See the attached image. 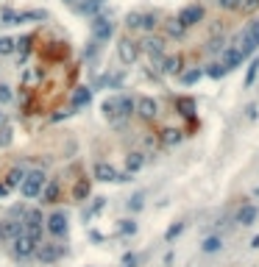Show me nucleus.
Listing matches in <instances>:
<instances>
[{
    "label": "nucleus",
    "mask_w": 259,
    "mask_h": 267,
    "mask_svg": "<svg viewBox=\"0 0 259 267\" xmlns=\"http://www.w3.org/2000/svg\"><path fill=\"white\" fill-rule=\"evenodd\" d=\"M37 259H39V262H45V264L56 262V259H59V248L56 245H42V242H39V245H37Z\"/></svg>",
    "instance_id": "nucleus-12"
},
{
    "label": "nucleus",
    "mask_w": 259,
    "mask_h": 267,
    "mask_svg": "<svg viewBox=\"0 0 259 267\" xmlns=\"http://www.w3.org/2000/svg\"><path fill=\"white\" fill-rule=\"evenodd\" d=\"M98 6H101V0H90V3H84L81 9H84V11H95Z\"/></svg>",
    "instance_id": "nucleus-41"
},
{
    "label": "nucleus",
    "mask_w": 259,
    "mask_h": 267,
    "mask_svg": "<svg viewBox=\"0 0 259 267\" xmlns=\"http://www.w3.org/2000/svg\"><path fill=\"white\" fill-rule=\"evenodd\" d=\"M73 195H75V200H84L87 195H90V181L87 178H81L78 184H75V189H73Z\"/></svg>",
    "instance_id": "nucleus-22"
},
{
    "label": "nucleus",
    "mask_w": 259,
    "mask_h": 267,
    "mask_svg": "<svg viewBox=\"0 0 259 267\" xmlns=\"http://www.w3.org/2000/svg\"><path fill=\"white\" fill-rule=\"evenodd\" d=\"M67 3H70V0H67Z\"/></svg>",
    "instance_id": "nucleus-43"
},
{
    "label": "nucleus",
    "mask_w": 259,
    "mask_h": 267,
    "mask_svg": "<svg viewBox=\"0 0 259 267\" xmlns=\"http://www.w3.org/2000/svg\"><path fill=\"white\" fill-rule=\"evenodd\" d=\"M11 142V126H3L0 128V147H9Z\"/></svg>",
    "instance_id": "nucleus-30"
},
{
    "label": "nucleus",
    "mask_w": 259,
    "mask_h": 267,
    "mask_svg": "<svg viewBox=\"0 0 259 267\" xmlns=\"http://www.w3.org/2000/svg\"><path fill=\"white\" fill-rule=\"evenodd\" d=\"M223 73H226V70H223V64H212V67H209V75H212V78H220Z\"/></svg>",
    "instance_id": "nucleus-36"
},
{
    "label": "nucleus",
    "mask_w": 259,
    "mask_h": 267,
    "mask_svg": "<svg viewBox=\"0 0 259 267\" xmlns=\"http://www.w3.org/2000/svg\"><path fill=\"white\" fill-rule=\"evenodd\" d=\"M217 6H220V9H237L240 0H217Z\"/></svg>",
    "instance_id": "nucleus-37"
},
{
    "label": "nucleus",
    "mask_w": 259,
    "mask_h": 267,
    "mask_svg": "<svg viewBox=\"0 0 259 267\" xmlns=\"http://www.w3.org/2000/svg\"><path fill=\"white\" fill-rule=\"evenodd\" d=\"M90 100H92V92H90L87 86H78V89L73 92V109H84Z\"/></svg>",
    "instance_id": "nucleus-16"
},
{
    "label": "nucleus",
    "mask_w": 259,
    "mask_h": 267,
    "mask_svg": "<svg viewBox=\"0 0 259 267\" xmlns=\"http://www.w3.org/2000/svg\"><path fill=\"white\" fill-rule=\"evenodd\" d=\"M134 231H137V225H134L131 220H126V223H123V234H134Z\"/></svg>",
    "instance_id": "nucleus-40"
},
{
    "label": "nucleus",
    "mask_w": 259,
    "mask_h": 267,
    "mask_svg": "<svg viewBox=\"0 0 259 267\" xmlns=\"http://www.w3.org/2000/svg\"><path fill=\"white\" fill-rule=\"evenodd\" d=\"M237 9H243V11H254V9H259V0H240Z\"/></svg>",
    "instance_id": "nucleus-34"
},
{
    "label": "nucleus",
    "mask_w": 259,
    "mask_h": 267,
    "mask_svg": "<svg viewBox=\"0 0 259 267\" xmlns=\"http://www.w3.org/2000/svg\"><path fill=\"white\" fill-rule=\"evenodd\" d=\"M142 164H145V156H142V153H128V156H126L128 173H137V170H142Z\"/></svg>",
    "instance_id": "nucleus-19"
},
{
    "label": "nucleus",
    "mask_w": 259,
    "mask_h": 267,
    "mask_svg": "<svg viewBox=\"0 0 259 267\" xmlns=\"http://www.w3.org/2000/svg\"><path fill=\"white\" fill-rule=\"evenodd\" d=\"M181 231H184V223H176V225H170V228H167V234H164V240H167V242H173L176 236L181 234Z\"/></svg>",
    "instance_id": "nucleus-27"
},
{
    "label": "nucleus",
    "mask_w": 259,
    "mask_h": 267,
    "mask_svg": "<svg viewBox=\"0 0 259 267\" xmlns=\"http://www.w3.org/2000/svg\"><path fill=\"white\" fill-rule=\"evenodd\" d=\"M14 39L11 37H6V39H0V56H9V53H14Z\"/></svg>",
    "instance_id": "nucleus-25"
},
{
    "label": "nucleus",
    "mask_w": 259,
    "mask_h": 267,
    "mask_svg": "<svg viewBox=\"0 0 259 267\" xmlns=\"http://www.w3.org/2000/svg\"><path fill=\"white\" fill-rule=\"evenodd\" d=\"M254 47H256V45L251 42V37H248V34H245V31L240 34V37H237V50L243 53V56H251V53H254Z\"/></svg>",
    "instance_id": "nucleus-20"
},
{
    "label": "nucleus",
    "mask_w": 259,
    "mask_h": 267,
    "mask_svg": "<svg viewBox=\"0 0 259 267\" xmlns=\"http://www.w3.org/2000/svg\"><path fill=\"white\" fill-rule=\"evenodd\" d=\"M201 70H190V73H184V75H181V81H184V84H195V81L198 78H201Z\"/></svg>",
    "instance_id": "nucleus-31"
},
{
    "label": "nucleus",
    "mask_w": 259,
    "mask_h": 267,
    "mask_svg": "<svg viewBox=\"0 0 259 267\" xmlns=\"http://www.w3.org/2000/svg\"><path fill=\"white\" fill-rule=\"evenodd\" d=\"M139 17L142 14H128V28H139Z\"/></svg>",
    "instance_id": "nucleus-38"
},
{
    "label": "nucleus",
    "mask_w": 259,
    "mask_h": 267,
    "mask_svg": "<svg viewBox=\"0 0 259 267\" xmlns=\"http://www.w3.org/2000/svg\"><path fill=\"white\" fill-rule=\"evenodd\" d=\"M0 20H3L6 25H14V22H17V11L14 9H3V11H0Z\"/></svg>",
    "instance_id": "nucleus-26"
},
{
    "label": "nucleus",
    "mask_w": 259,
    "mask_h": 267,
    "mask_svg": "<svg viewBox=\"0 0 259 267\" xmlns=\"http://www.w3.org/2000/svg\"><path fill=\"white\" fill-rule=\"evenodd\" d=\"M128 206H131V209H142V195H134Z\"/></svg>",
    "instance_id": "nucleus-39"
},
{
    "label": "nucleus",
    "mask_w": 259,
    "mask_h": 267,
    "mask_svg": "<svg viewBox=\"0 0 259 267\" xmlns=\"http://www.w3.org/2000/svg\"><path fill=\"white\" fill-rule=\"evenodd\" d=\"M20 234H22V228H20V223H17V220L0 223V240H3V242H11L14 236H20Z\"/></svg>",
    "instance_id": "nucleus-9"
},
{
    "label": "nucleus",
    "mask_w": 259,
    "mask_h": 267,
    "mask_svg": "<svg viewBox=\"0 0 259 267\" xmlns=\"http://www.w3.org/2000/svg\"><path fill=\"white\" fill-rule=\"evenodd\" d=\"M245 34L251 37V42H254V45H259V20H256V22H251V25L245 28Z\"/></svg>",
    "instance_id": "nucleus-29"
},
{
    "label": "nucleus",
    "mask_w": 259,
    "mask_h": 267,
    "mask_svg": "<svg viewBox=\"0 0 259 267\" xmlns=\"http://www.w3.org/2000/svg\"><path fill=\"white\" fill-rule=\"evenodd\" d=\"M95 178L98 181H120V175H117V170L111 167V164H106V162H98L95 164Z\"/></svg>",
    "instance_id": "nucleus-8"
},
{
    "label": "nucleus",
    "mask_w": 259,
    "mask_h": 267,
    "mask_svg": "<svg viewBox=\"0 0 259 267\" xmlns=\"http://www.w3.org/2000/svg\"><path fill=\"white\" fill-rule=\"evenodd\" d=\"M117 56H120L123 64H134L139 58V45L131 42V39H120L117 42Z\"/></svg>",
    "instance_id": "nucleus-3"
},
{
    "label": "nucleus",
    "mask_w": 259,
    "mask_h": 267,
    "mask_svg": "<svg viewBox=\"0 0 259 267\" xmlns=\"http://www.w3.org/2000/svg\"><path fill=\"white\" fill-rule=\"evenodd\" d=\"M167 31H170V37H181V34H184V25H181L179 20H173V22L167 25Z\"/></svg>",
    "instance_id": "nucleus-33"
},
{
    "label": "nucleus",
    "mask_w": 259,
    "mask_h": 267,
    "mask_svg": "<svg viewBox=\"0 0 259 267\" xmlns=\"http://www.w3.org/2000/svg\"><path fill=\"white\" fill-rule=\"evenodd\" d=\"M256 215H259L256 206H243V209L237 212V223H243V225H254V223H256Z\"/></svg>",
    "instance_id": "nucleus-15"
},
{
    "label": "nucleus",
    "mask_w": 259,
    "mask_h": 267,
    "mask_svg": "<svg viewBox=\"0 0 259 267\" xmlns=\"http://www.w3.org/2000/svg\"><path fill=\"white\" fill-rule=\"evenodd\" d=\"M22 178H25V170H22V167H11L9 173H6V178H3L6 189L11 192L14 187H20V184H22Z\"/></svg>",
    "instance_id": "nucleus-13"
},
{
    "label": "nucleus",
    "mask_w": 259,
    "mask_h": 267,
    "mask_svg": "<svg viewBox=\"0 0 259 267\" xmlns=\"http://www.w3.org/2000/svg\"><path fill=\"white\" fill-rule=\"evenodd\" d=\"M134 109H137V114L142 117V120H154V117L159 114V106H156L154 98H139Z\"/></svg>",
    "instance_id": "nucleus-6"
},
{
    "label": "nucleus",
    "mask_w": 259,
    "mask_h": 267,
    "mask_svg": "<svg viewBox=\"0 0 259 267\" xmlns=\"http://www.w3.org/2000/svg\"><path fill=\"white\" fill-rule=\"evenodd\" d=\"M256 73H259V58H256V62L254 64H251V67H248V75H245V84H254V78H256Z\"/></svg>",
    "instance_id": "nucleus-32"
},
{
    "label": "nucleus",
    "mask_w": 259,
    "mask_h": 267,
    "mask_svg": "<svg viewBox=\"0 0 259 267\" xmlns=\"http://www.w3.org/2000/svg\"><path fill=\"white\" fill-rule=\"evenodd\" d=\"M134 106H137V103H134L131 98H117V106H114V111H117V114H120V117H128V114H131V111H134Z\"/></svg>",
    "instance_id": "nucleus-21"
},
{
    "label": "nucleus",
    "mask_w": 259,
    "mask_h": 267,
    "mask_svg": "<svg viewBox=\"0 0 259 267\" xmlns=\"http://www.w3.org/2000/svg\"><path fill=\"white\" fill-rule=\"evenodd\" d=\"M45 198V203H53V200H59V195H62V189H59V184L56 181H45V187H42V192H39Z\"/></svg>",
    "instance_id": "nucleus-17"
},
{
    "label": "nucleus",
    "mask_w": 259,
    "mask_h": 267,
    "mask_svg": "<svg viewBox=\"0 0 259 267\" xmlns=\"http://www.w3.org/2000/svg\"><path fill=\"white\" fill-rule=\"evenodd\" d=\"M48 231H50V236L62 240V236L67 234V217H64L62 212H53V215L48 217Z\"/></svg>",
    "instance_id": "nucleus-5"
},
{
    "label": "nucleus",
    "mask_w": 259,
    "mask_h": 267,
    "mask_svg": "<svg viewBox=\"0 0 259 267\" xmlns=\"http://www.w3.org/2000/svg\"><path fill=\"white\" fill-rule=\"evenodd\" d=\"M162 139L167 142V145H176V142L181 139V131H176V128H167V131H162Z\"/></svg>",
    "instance_id": "nucleus-24"
},
{
    "label": "nucleus",
    "mask_w": 259,
    "mask_h": 267,
    "mask_svg": "<svg viewBox=\"0 0 259 267\" xmlns=\"http://www.w3.org/2000/svg\"><path fill=\"white\" fill-rule=\"evenodd\" d=\"M25 228H28V236H31V240L39 245V240H42V212H39V209H31V212H28Z\"/></svg>",
    "instance_id": "nucleus-4"
},
{
    "label": "nucleus",
    "mask_w": 259,
    "mask_h": 267,
    "mask_svg": "<svg viewBox=\"0 0 259 267\" xmlns=\"http://www.w3.org/2000/svg\"><path fill=\"white\" fill-rule=\"evenodd\" d=\"M201 20H204V9H201V6H187V9L179 14V22L184 28L195 25V22H201Z\"/></svg>",
    "instance_id": "nucleus-7"
},
{
    "label": "nucleus",
    "mask_w": 259,
    "mask_h": 267,
    "mask_svg": "<svg viewBox=\"0 0 259 267\" xmlns=\"http://www.w3.org/2000/svg\"><path fill=\"white\" fill-rule=\"evenodd\" d=\"M162 45H164L162 39H154V37L145 39V50L151 53V58H154L156 64H162V58H164V56H162Z\"/></svg>",
    "instance_id": "nucleus-14"
},
{
    "label": "nucleus",
    "mask_w": 259,
    "mask_h": 267,
    "mask_svg": "<svg viewBox=\"0 0 259 267\" xmlns=\"http://www.w3.org/2000/svg\"><path fill=\"white\" fill-rule=\"evenodd\" d=\"M223 248V242H220V236H209L207 242H204V251L207 253H217Z\"/></svg>",
    "instance_id": "nucleus-23"
},
{
    "label": "nucleus",
    "mask_w": 259,
    "mask_h": 267,
    "mask_svg": "<svg viewBox=\"0 0 259 267\" xmlns=\"http://www.w3.org/2000/svg\"><path fill=\"white\" fill-rule=\"evenodd\" d=\"M92 34H95V39H98V42H106V39L111 37V22L106 20V17H98V20H95V25H92Z\"/></svg>",
    "instance_id": "nucleus-10"
},
{
    "label": "nucleus",
    "mask_w": 259,
    "mask_h": 267,
    "mask_svg": "<svg viewBox=\"0 0 259 267\" xmlns=\"http://www.w3.org/2000/svg\"><path fill=\"white\" fill-rule=\"evenodd\" d=\"M9 245H11V251H14V256H17V259H28L34 251H37V242H34L28 234L14 236V240H11Z\"/></svg>",
    "instance_id": "nucleus-2"
},
{
    "label": "nucleus",
    "mask_w": 259,
    "mask_h": 267,
    "mask_svg": "<svg viewBox=\"0 0 259 267\" xmlns=\"http://www.w3.org/2000/svg\"><path fill=\"white\" fill-rule=\"evenodd\" d=\"M45 181H48V175L42 173V170H31V173H25V178H22L20 189H22V198H39V192H42Z\"/></svg>",
    "instance_id": "nucleus-1"
},
{
    "label": "nucleus",
    "mask_w": 259,
    "mask_h": 267,
    "mask_svg": "<svg viewBox=\"0 0 259 267\" xmlns=\"http://www.w3.org/2000/svg\"><path fill=\"white\" fill-rule=\"evenodd\" d=\"M162 70L167 75H179L181 73V56H167V58H162Z\"/></svg>",
    "instance_id": "nucleus-18"
},
{
    "label": "nucleus",
    "mask_w": 259,
    "mask_h": 267,
    "mask_svg": "<svg viewBox=\"0 0 259 267\" xmlns=\"http://www.w3.org/2000/svg\"><path fill=\"white\" fill-rule=\"evenodd\" d=\"M139 28H145V31L156 28V17H154V14H145V17H139Z\"/></svg>",
    "instance_id": "nucleus-28"
},
{
    "label": "nucleus",
    "mask_w": 259,
    "mask_h": 267,
    "mask_svg": "<svg viewBox=\"0 0 259 267\" xmlns=\"http://www.w3.org/2000/svg\"><path fill=\"white\" fill-rule=\"evenodd\" d=\"M243 53L237 50V47H232V50H223V70H234V67H240V64H243Z\"/></svg>",
    "instance_id": "nucleus-11"
},
{
    "label": "nucleus",
    "mask_w": 259,
    "mask_h": 267,
    "mask_svg": "<svg viewBox=\"0 0 259 267\" xmlns=\"http://www.w3.org/2000/svg\"><path fill=\"white\" fill-rule=\"evenodd\" d=\"M9 100H11V89L6 84H0V103H9Z\"/></svg>",
    "instance_id": "nucleus-35"
},
{
    "label": "nucleus",
    "mask_w": 259,
    "mask_h": 267,
    "mask_svg": "<svg viewBox=\"0 0 259 267\" xmlns=\"http://www.w3.org/2000/svg\"><path fill=\"white\" fill-rule=\"evenodd\" d=\"M3 195H9V189H6V184H0V198H3Z\"/></svg>",
    "instance_id": "nucleus-42"
}]
</instances>
